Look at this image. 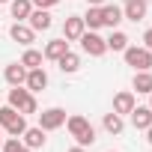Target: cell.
Here are the masks:
<instances>
[{
    "instance_id": "cell-1",
    "label": "cell",
    "mask_w": 152,
    "mask_h": 152,
    "mask_svg": "<svg viewBox=\"0 0 152 152\" xmlns=\"http://www.w3.org/2000/svg\"><path fill=\"white\" fill-rule=\"evenodd\" d=\"M66 128H69V134H72L75 140H78V146H93V143H96V128H93L90 119L81 116V113L66 116Z\"/></svg>"
},
{
    "instance_id": "cell-2",
    "label": "cell",
    "mask_w": 152,
    "mask_h": 152,
    "mask_svg": "<svg viewBox=\"0 0 152 152\" xmlns=\"http://www.w3.org/2000/svg\"><path fill=\"white\" fill-rule=\"evenodd\" d=\"M122 57H125V66H131L134 72H149L152 69V51H146V48L128 45L122 51Z\"/></svg>"
},
{
    "instance_id": "cell-3",
    "label": "cell",
    "mask_w": 152,
    "mask_h": 152,
    "mask_svg": "<svg viewBox=\"0 0 152 152\" xmlns=\"http://www.w3.org/2000/svg\"><path fill=\"white\" fill-rule=\"evenodd\" d=\"M78 42H81L84 54H90V57H102V54L107 51V42H104V39H102V36H99L96 30H90V33L84 30V36H81Z\"/></svg>"
},
{
    "instance_id": "cell-4",
    "label": "cell",
    "mask_w": 152,
    "mask_h": 152,
    "mask_svg": "<svg viewBox=\"0 0 152 152\" xmlns=\"http://www.w3.org/2000/svg\"><path fill=\"white\" fill-rule=\"evenodd\" d=\"M60 125H66V110H63V107H48V110L39 113V128L57 131Z\"/></svg>"
},
{
    "instance_id": "cell-5",
    "label": "cell",
    "mask_w": 152,
    "mask_h": 152,
    "mask_svg": "<svg viewBox=\"0 0 152 152\" xmlns=\"http://www.w3.org/2000/svg\"><path fill=\"white\" fill-rule=\"evenodd\" d=\"M84 30H87V24H84L81 15H69V18L63 21V39H66V42H78V39L84 36Z\"/></svg>"
},
{
    "instance_id": "cell-6",
    "label": "cell",
    "mask_w": 152,
    "mask_h": 152,
    "mask_svg": "<svg viewBox=\"0 0 152 152\" xmlns=\"http://www.w3.org/2000/svg\"><path fill=\"white\" fill-rule=\"evenodd\" d=\"M9 36H12V42H18V45H33V39H36V30H33L30 24H21V21H15V24L9 27Z\"/></svg>"
},
{
    "instance_id": "cell-7",
    "label": "cell",
    "mask_w": 152,
    "mask_h": 152,
    "mask_svg": "<svg viewBox=\"0 0 152 152\" xmlns=\"http://www.w3.org/2000/svg\"><path fill=\"white\" fill-rule=\"evenodd\" d=\"M3 78H6L9 87H24V81H27V66H21V60H18V63H9L6 72H3Z\"/></svg>"
},
{
    "instance_id": "cell-8",
    "label": "cell",
    "mask_w": 152,
    "mask_h": 152,
    "mask_svg": "<svg viewBox=\"0 0 152 152\" xmlns=\"http://www.w3.org/2000/svg\"><path fill=\"white\" fill-rule=\"evenodd\" d=\"M24 87L30 90V93H39V90H45L48 87V72L39 66V69H27V81H24Z\"/></svg>"
},
{
    "instance_id": "cell-9",
    "label": "cell",
    "mask_w": 152,
    "mask_h": 152,
    "mask_svg": "<svg viewBox=\"0 0 152 152\" xmlns=\"http://www.w3.org/2000/svg\"><path fill=\"white\" fill-rule=\"evenodd\" d=\"M119 21H122V6H116V3H104V6H102V27L116 30Z\"/></svg>"
},
{
    "instance_id": "cell-10",
    "label": "cell",
    "mask_w": 152,
    "mask_h": 152,
    "mask_svg": "<svg viewBox=\"0 0 152 152\" xmlns=\"http://www.w3.org/2000/svg\"><path fill=\"white\" fill-rule=\"evenodd\" d=\"M27 24H30L36 33H42V30H51L54 21H51V12H48V9H33V12L27 15Z\"/></svg>"
},
{
    "instance_id": "cell-11",
    "label": "cell",
    "mask_w": 152,
    "mask_h": 152,
    "mask_svg": "<svg viewBox=\"0 0 152 152\" xmlns=\"http://www.w3.org/2000/svg\"><path fill=\"white\" fill-rule=\"evenodd\" d=\"M134 104H137V102H134V93H131V90H122V93L113 96V113H119V116H122V113H131Z\"/></svg>"
},
{
    "instance_id": "cell-12",
    "label": "cell",
    "mask_w": 152,
    "mask_h": 152,
    "mask_svg": "<svg viewBox=\"0 0 152 152\" xmlns=\"http://www.w3.org/2000/svg\"><path fill=\"white\" fill-rule=\"evenodd\" d=\"M122 18H128V21H143V18H146V0H125Z\"/></svg>"
},
{
    "instance_id": "cell-13",
    "label": "cell",
    "mask_w": 152,
    "mask_h": 152,
    "mask_svg": "<svg viewBox=\"0 0 152 152\" xmlns=\"http://www.w3.org/2000/svg\"><path fill=\"white\" fill-rule=\"evenodd\" d=\"M131 125L146 131V128L152 125V107H149V104H146V107H137V104H134V110H131Z\"/></svg>"
},
{
    "instance_id": "cell-14",
    "label": "cell",
    "mask_w": 152,
    "mask_h": 152,
    "mask_svg": "<svg viewBox=\"0 0 152 152\" xmlns=\"http://www.w3.org/2000/svg\"><path fill=\"white\" fill-rule=\"evenodd\" d=\"M66 51H69V42H66V39H54V42H48V45H45L42 57H45V60H54V63H57V60H60V57H63Z\"/></svg>"
},
{
    "instance_id": "cell-15",
    "label": "cell",
    "mask_w": 152,
    "mask_h": 152,
    "mask_svg": "<svg viewBox=\"0 0 152 152\" xmlns=\"http://www.w3.org/2000/svg\"><path fill=\"white\" fill-rule=\"evenodd\" d=\"M21 140H24L30 149H42L48 137H45V128H39V125H36V128H27V131L21 134Z\"/></svg>"
},
{
    "instance_id": "cell-16",
    "label": "cell",
    "mask_w": 152,
    "mask_h": 152,
    "mask_svg": "<svg viewBox=\"0 0 152 152\" xmlns=\"http://www.w3.org/2000/svg\"><path fill=\"white\" fill-rule=\"evenodd\" d=\"M57 66H60L63 75H75V72L81 69V57H78V54H72V51H66V54L57 60Z\"/></svg>"
},
{
    "instance_id": "cell-17",
    "label": "cell",
    "mask_w": 152,
    "mask_h": 152,
    "mask_svg": "<svg viewBox=\"0 0 152 152\" xmlns=\"http://www.w3.org/2000/svg\"><path fill=\"white\" fill-rule=\"evenodd\" d=\"M33 93L27 90V87H12L9 90V107H15V110H21L24 104H27V99H30Z\"/></svg>"
},
{
    "instance_id": "cell-18",
    "label": "cell",
    "mask_w": 152,
    "mask_h": 152,
    "mask_svg": "<svg viewBox=\"0 0 152 152\" xmlns=\"http://www.w3.org/2000/svg\"><path fill=\"white\" fill-rule=\"evenodd\" d=\"M9 9H12L15 21H27V15L33 12V3L30 0H9Z\"/></svg>"
},
{
    "instance_id": "cell-19",
    "label": "cell",
    "mask_w": 152,
    "mask_h": 152,
    "mask_svg": "<svg viewBox=\"0 0 152 152\" xmlns=\"http://www.w3.org/2000/svg\"><path fill=\"white\" fill-rule=\"evenodd\" d=\"M131 87H134L137 93L149 96V93H152V72H134V81H131Z\"/></svg>"
},
{
    "instance_id": "cell-20",
    "label": "cell",
    "mask_w": 152,
    "mask_h": 152,
    "mask_svg": "<svg viewBox=\"0 0 152 152\" xmlns=\"http://www.w3.org/2000/svg\"><path fill=\"white\" fill-rule=\"evenodd\" d=\"M104 42H107V51H125V48H128V36H125L122 30H113Z\"/></svg>"
},
{
    "instance_id": "cell-21",
    "label": "cell",
    "mask_w": 152,
    "mask_h": 152,
    "mask_svg": "<svg viewBox=\"0 0 152 152\" xmlns=\"http://www.w3.org/2000/svg\"><path fill=\"white\" fill-rule=\"evenodd\" d=\"M81 18H84V24H87L90 30H99V27H102V6H90L87 15H81Z\"/></svg>"
},
{
    "instance_id": "cell-22",
    "label": "cell",
    "mask_w": 152,
    "mask_h": 152,
    "mask_svg": "<svg viewBox=\"0 0 152 152\" xmlns=\"http://www.w3.org/2000/svg\"><path fill=\"white\" fill-rule=\"evenodd\" d=\"M104 128L110 131V134H122V128H125V122H122V116L119 113H104Z\"/></svg>"
},
{
    "instance_id": "cell-23",
    "label": "cell",
    "mask_w": 152,
    "mask_h": 152,
    "mask_svg": "<svg viewBox=\"0 0 152 152\" xmlns=\"http://www.w3.org/2000/svg\"><path fill=\"white\" fill-rule=\"evenodd\" d=\"M24 131H27V119H24V113H18V116L6 125V134H9V137H21Z\"/></svg>"
},
{
    "instance_id": "cell-24",
    "label": "cell",
    "mask_w": 152,
    "mask_h": 152,
    "mask_svg": "<svg viewBox=\"0 0 152 152\" xmlns=\"http://www.w3.org/2000/svg\"><path fill=\"white\" fill-rule=\"evenodd\" d=\"M42 60H45V57H42L39 51L27 48V51H24V57H21V66H27V69H39V66H42Z\"/></svg>"
},
{
    "instance_id": "cell-25",
    "label": "cell",
    "mask_w": 152,
    "mask_h": 152,
    "mask_svg": "<svg viewBox=\"0 0 152 152\" xmlns=\"http://www.w3.org/2000/svg\"><path fill=\"white\" fill-rule=\"evenodd\" d=\"M3 152H33L24 140H18V137H9V140H3V146H0Z\"/></svg>"
},
{
    "instance_id": "cell-26",
    "label": "cell",
    "mask_w": 152,
    "mask_h": 152,
    "mask_svg": "<svg viewBox=\"0 0 152 152\" xmlns=\"http://www.w3.org/2000/svg\"><path fill=\"white\" fill-rule=\"evenodd\" d=\"M15 116H18V110H15V107H9V104H6V107H0V128H6Z\"/></svg>"
},
{
    "instance_id": "cell-27",
    "label": "cell",
    "mask_w": 152,
    "mask_h": 152,
    "mask_svg": "<svg viewBox=\"0 0 152 152\" xmlns=\"http://www.w3.org/2000/svg\"><path fill=\"white\" fill-rule=\"evenodd\" d=\"M36 110H39V104H36V99L30 96V99H27V104H24V107H21L18 113H36Z\"/></svg>"
},
{
    "instance_id": "cell-28",
    "label": "cell",
    "mask_w": 152,
    "mask_h": 152,
    "mask_svg": "<svg viewBox=\"0 0 152 152\" xmlns=\"http://www.w3.org/2000/svg\"><path fill=\"white\" fill-rule=\"evenodd\" d=\"M33 6H39V9H51V6H57L60 0H30Z\"/></svg>"
},
{
    "instance_id": "cell-29",
    "label": "cell",
    "mask_w": 152,
    "mask_h": 152,
    "mask_svg": "<svg viewBox=\"0 0 152 152\" xmlns=\"http://www.w3.org/2000/svg\"><path fill=\"white\" fill-rule=\"evenodd\" d=\"M143 42H146V45H143V48H146V51H152V27H149V30H146V33H143Z\"/></svg>"
},
{
    "instance_id": "cell-30",
    "label": "cell",
    "mask_w": 152,
    "mask_h": 152,
    "mask_svg": "<svg viewBox=\"0 0 152 152\" xmlns=\"http://www.w3.org/2000/svg\"><path fill=\"white\" fill-rule=\"evenodd\" d=\"M90 6H104V0H87Z\"/></svg>"
},
{
    "instance_id": "cell-31",
    "label": "cell",
    "mask_w": 152,
    "mask_h": 152,
    "mask_svg": "<svg viewBox=\"0 0 152 152\" xmlns=\"http://www.w3.org/2000/svg\"><path fill=\"white\" fill-rule=\"evenodd\" d=\"M69 152H87V146H72Z\"/></svg>"
},
{
    "instance_id": "cell-32",
    "label": "cell",
    "mask_w": 152,
    "mask_h": 152,
    "mask_svg": "<svg viewBox=\"0 0 152 152\" xmlns=\"http://www.w3.org/2000/svg\"><path fill=\"white\" fill-rule=\"evenodd\" d=\"M146 140H149V146H152V125L146 128Z\"/></svg>"
},
{
    "instance_id": "cell-33",
    "label": "cell",
    "mask_w": 152,
    "mask_h": 152,
    "mask_svg": "<svg viewBox=\"0 0 152 152\" xmlns=\"http://www.w3.org/2000/svg\"><path fill=\"white\" fill-rule=\"evenodd\" d=\"M149 107H152V93H149Z\"/></svg>"
},
{
    "instance_id": "cell-34",
    "label": "cell",
    "mask_w": 152,
    "mask_h": 152,
    "mask_svg": "<svg viewBox=\"0 0 152 152\" xmlns=\"http://www.w3.org/2000/svg\"><path fill=\"white\" fill-rule=\"evenodd\" d=\"M3 3H9V0H0V6H3Z\"/></svg>"
},
{
    "instance_id": "cell-35",
    "label": "cell",
    "mask_w": 152,
    "mask_h": 152,
    "mask_svg": "<svg viewBox=\"0 0 152 152\" xmlns=\"http://www.w3.org/2000/svg\"><path fill=\"white\" fill-rule=\"evenodd\" d=\"M0 146H3V134H0Z\"/></svg>"
},
{
    "instance_id": "cell-36",
    "label": "cell",
    "mask_w": 152,
    "mask_h": 152,
    "mask_svg": "<svg viewBox=\"0 0 152 152\" xmlns=\"http://www.w3.org/2000/svg\"><path fill=\"white\" fill-rule=\"evenodd\" d=\"M107 152H116V149H107Z\"/></svg>"
}]
</instances>
